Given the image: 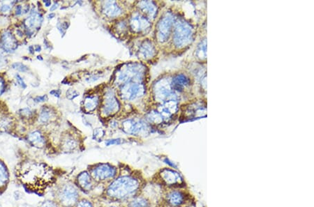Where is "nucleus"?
Listing matches in <instances>:
<instances>
[{
    "label": "nucleus",
    "instance_id": "18",
    "mask_svg": "<svg viewBox=\"0 0 314 207\" xmlns=\"http://www.w3.org/2000/svg\"><path fill=\"white\" fill-rule=\"evenodd\" d=\"M102 12L109 18H115L122 13V9L116 2L108 1L102 5Z\"/></svg>",
    "mask_w": 314,
    "mask_h": 207
},
{
    "label": "nucleus",
    "instance_id": "41",
    "mask_svg": "<svg viewBox=\"0 0 314 207\" xmlns=\"http://www.w3.org/2000/svg\"><path fill=\"white\" fill-rule=\"evenodd\" d=\"M44 3H45L46 7H49L51 5V3L50 1H44Z\"/></svg>",
    "mask_w": 314,
    "mask_h": 207
},
{
    "label": "nucleus",
    "instance_id": "22",
    "mask_svg": "<svg viewBox=\"0 0 314 207\" xmlns=\"http://www.w3.org/2000/svg\"><path fill=\"white\" fill-rule=\"evenodd\" d=\"M155 50L154 45L150 41H144L140 45L139 55L141 58L148 59L155 55Z\"/></svg>",
    "mask_w": 314,
    "mask_h": 207
},
{
    "label": "nucleus",
    "instance_id": "26",
    "mask_svg": "<svg viewBox=\"0 0 314 207\" xmlns=\"http://www.w3.org/2000/svg\"><path fill=\"white\" fill-rule=\"evenodd\" d=\"M99 103V99L96 97H88L85 100L84 107L88 112H91L95 110Z\"/></svg>",
    "mask_w": 314,
    "mask_h": 207
},
{
    "label": "nucleus",
    "instance_id": "7",
    "mask_svg": "<svg viewBox=\"0 0 314 207\" xmlns=\"http://www.w3.org/2000/svg\"><path fill=\"white\" fill-rule=\"evenodd\" d=\"M73 182L76 187L78 188L80 193H84L86 195H90L92 193H93L98 186L96 185L95 182L94 181L91 175L89 173L88 170H84L79 172L76 176H75L74 179L73 180Z\"/></svg>",
    "mask_w": 314,
    "mask_h": 207
},
{
    "label": "nucleus",
    "instance_id": "21",
    "mask_svg": "<svg viewBox=\"0 0 314 207\" xmlns=\"http://www.w3.org/2000/svg\"><path fill=\"white\" fill-rule=\"evenodd\" d=\"M138 7L142 13L147 15L148 18H155L156 13H157V7L155 3L149 1H142L138 3Z\"/></svg>",
    "mask_w": 314,
    "mask_h": 207
},
{
    "label": "nucleus",
    "instance_id": "36",
    "mask_svg": "<svg viewBox=\"0 0 314 207\" xmlns=\"http://www.w3.org/2000/svg\"><path fill=\"white\" fill-rule=\"evenodd\" d=\"M47 100L48 98L46 95L43 96V97H38L34 99V101H35L36 102H44V101H47Z\"/></svg>",
    "mask_w": 314,
    "mask_h": 207
},
{
    "label": "nucleus",
    "instance_id": "11",
    "mask_svg": "<svg viewBox=\"0 0 314 207\" xmlns=\"http://www.w3.org/2000/svg\"><path fill=\"white\" fill-rule=\"evenodd\" d=\"M130 25L131 29L136 33H146L150 28L148 19L138 13H135L132 15Z\"/></svg>",
    "mask_w": 314,
    "mask_h": 207
},
{
    "label": "nucleus",
    "instance_id": "20",
    "mask_svg": "<svg viewBox=\"0 0 314 207\" xmlns=\"http://www.w3.org/2000/svg\"><path fill=\"white\" fill-rule=\"evenodd\" d=\"M126 207H152V201L149 197L141 194L127 202Z\"/></svg>",
    "mask_w": 314,
    "mask_h": 207
},
{
    "label": "nucleus",
    "instance_id": "10",
    "mask_svg": "<svg viewBox=\"0 0 314 207\" xmlns=\"http://www.w3.org/2000/svg\"><path fill=\"white\" fill-rule=\"evenodd\" d=\"M122 130L128 135H145L148 131V126L143 121L130 120L122 123Z\"/></svg>",
    "mask_w": 314,
    "mask_h": 207
},
{
    "label": "nucleus",
    "instance_id": "23",
    "mask_svg": "<svg viewBox=\"0 0 314 207\" xmlns=\"http://www.w3.org/2000/svg\"><path fill=\"white\" fill-rule=\"evenodd\" d=\"M42 22L41 15L38 13H34L27 18L26 26L30 30H37L40 28Z\"/></svg>",
    "mask_w": 314,
    "mask_h": 207
},
{
    "label": "nucleus",
    "instance_id": "3",
    "mask_svg": "<svg viewBox=\"0 0 314 207\" xmlns=\"http://www.w3.org/2000/svg\"><path fill=\"white\" fill-rule=\"evenodd\" d=\"M53 199L62 207H74L82 197L81 193L71 180H58L52 188Z\"/></svg>",
    "mask_w": 314,
    "mask_h": 207
},
{
    "label": "nucleus",
    "instance_id": "39",
    "mask_svg": "<svg viewBox=\"0 0 314 207\" xmlns=\"http://www.w3.org/2000/svg\"><path fill=\"white\" fill-rule=\"evenodd\" d=\"M21 13H22V7L21 6L18 5L16 7V14L20 15Z\"/></svg>",
    "mask_w": 314,
    "mask_h": 207
},
{
    "label": "nucleus",
    "instance_id": "33",
    "mask_svg": "<svg viewBox=\"0 0 314 207\" xmlns=\"http://www.w3.org/2000/svg\"><path fill=\"white\" fill-rule=\"evenodd\" d=\"M79 93L75 90L69 89L68 91L67 92V97L69 99H74V98L78 97Z\"/></svg>",
    "mask_w": 314,
    "mask_h": 207
},
{
    "label": "nucleus",
    "instance_id": "42",
    "mask_svg": "<svg viewBox=\"0 0 314 207\" xmlns=\"http://www.w3.org/2000/svg\"><path fill=\"white\" fill-rule=\"evenodd\" d=\"M53 7H52V8H51V11H54V10H55V9H56V8H57V5H54L53 6Z\"/></svg>",
    "mask_w": 314,
    "mask_h": 207
},
{
    "label": "nucleus",
    "instance_id": "43",
    "mask_svg": "<svg viewBox=\"0 0 314 207\" xmlns=\"http://www.w3.org/2000/svg\"><path fill=\"white\" fill-rule=\"evenodd\" d=\"M38 50H39V51H41V47H38V46L37 49H36V51L38 52Z\"/></svg>",
    "mask_w": 314,
    "mask_h": 207
},
{
    "label": "nucleus",
    "instance_id": "1",
    "mask_svg": "<svg viewBox=\"0 0 314 207\" xmlns=\"http://www.w3.org/2000/svg\"><path fill=\"white\" fill-rule=\"evenodd\" d=\"M15 179L27 192L44 195L59 180L57 170L46 163L26 159L14 168Z\"/></svg>",
    "mask_w": 314,
    "mask_h": 207
},
{
    "label": "nucleus",
    "instance_id": "2",
    "mask_svg": "<svg viewBox=\"0 0 314 207\" xmlns=\"http://www.w3.org/2000/svg\"><path fill=\"white\" fill-rule=\"evenodd\" d=\"M147 181L141 172L130 168H119L115 179L104 187L99 199L106 202L126 204L143 193Z\"/></svg>",
    "mask_w": 314,
    "mask_h": 207
},
{
    "label": "nucleus",
    "instance_id": "27",
    "mask_svg": "<svg viewBox=\"0 0 314 207\" xmlns=\"http://www.w3.org/2000/svg\"><path fill=\"white\" fill-rule=\"evenodd\" d=\"M51 116L52 113L49 109L44 108V110L41 111V114H40V122L43 123V124H45V123H47L48 121L51 120Z\"/></svg>",
    "mask_w": 314,
    "mask_h": 207
},
{
    "label": "nucleus",
    "instance_id": "6",
    "mask_svg": "<svg viewBox=\"0 0 314 207\" xmlns=\"http://www.w3.org/2000/svg\"><path fill=\"white\" fill-rule=\"evenodd\" d=\"M144 67L140 64L133 63L125 65L119 69L116 80L119 84H124L130 82H140L143 78Z\"/></svg>",
    "mask_w": 314,
    "mask_h": 207
},
{
    "label": "nucleus",
    "instance_id": "4",
    "mask_svg": "<svg viewBox=\"0 0 314 207\" xmlns=\"http://www.w3.org/2000/svg\"><path fill=\"white\" fill-rule=\"evenodd\" d=\"M87 170L89 172L96 185L103 188L109 185L119 174V167L109 163L90 165Z\"/></svg>",
    "mask_w": 314,
    "mask_h": 207
},
{
    "label": "nucleus",
    "instance_id": "38",
    "mask_svg": "<svg viewBox=\"0 0 314 207\" xmlns=\"http://www.w3.org/2000/svg\"><path fill=\"white\" fill-rule=\"evenodd\" d=\"M51 95H53L55 97H59V95H60V91L59 90H53V91L51 92Z\"/></svg>",
    "mask_w": 314,
    "mask_h": 207
},
{
    "label": "nucleus",
    "instance_id": "34",
    "mask_svg": "<svg viewBox=\"0 0 314 207\" xmlns=\"http://www.w3.org/2000/svg\"><path fill=\"white\" fill-rule=\"evenodd\" d=\"M16 79L19 85H20L21 87L23 88V89H26L27 87L26 82H24V80H23V78H21L19 75H17Z\"/></svg>",
    "mask_w": 314,
    "mask_h": 207
},
{
    "label": "nucleus",
    "instance_id": "8",
    "mask_svg": "<svg viewBox=\"0 0 314 207\" xmlns=\"http://www.w3.org/2000/svg\"><path fill=\"white\" fill-rule=\"evenodd\" d=\"M188 200V195L180 189H171L165 193L163 202L170 207H182Z\"/></svg>",
    "mask_w": 314,
    "mask_h": 207
},
{
    "label": "nucleus",
    "instance_id": "14",
    "mask_svg": "<svg viewBox=\"0 0 314 207\" xmlns=\"http://www.w3.org/2000/svg\"><path fill=\"white\" fill-rule=\"evenodd\" d=\"M59 147L62 152H74L79 147L78 140L70 134H66L61 137Z\"/></svg>",
    "mask_w": 314,
    "mask_h": 207
},
{
    "label": "nucleus",
    "instance_id": "40",
    "mask_svg": "<svg viewBox=\"0 0 314 207\" xmlns=\"http://www.w3.org/2000/svg\"><path fill=\"white\" fill-rule=\"evenodd\" d=\"M9 9H10V7H9V6L5 5L2 7L1 10L2 11H3V12H7V11L9 10Z\"/></svg>",
    "mask_w": 314,
    "mask_h": 207
},
{
    "label": "nucleus",
    "instance_id": "13",
    "mask_svg": "<svg viewBox=\"0 0 314 207\" xmlns=\"http://www.w3.org/2000/svg\"><path fill=\"white\" fill-rule=\"evenodd\" d=\"M191 30L184 23H180L175 28L174 40L177 45H184L190 41Z\"/></svg>",
    "mask_w": 314,
    "mask_h": 207
},
{
    "label": "nucleus",
    "instance_id": "30",
    "mask_svg": "<svg viewBox=\"0 0 314 207\" xmlns=\"http://www.w3.org/2000/svg\"><path fill=\"white\" fill-rule=\"evenodd\" d=\"M13 68L16 69L20 72H26L28 71V66L26 65L22 64V63H15L13 64Z\"/></svg>",
    "mask_w": 314,
    "mask_h": 207
},
{
    "label": "nucleus",
    "instance_id": "16",
    "mask_svg": "<svg viewBox=\"0 0 314 207\" xmlns=\"http://www.w3.org/2000/svg\"><path fill=\"white\" fill-rule=\"evenodd\" d=\"M10 183V172L5 161L0 159V195L7 191Z\"/></svg>",
    "mask_w": 314,
    "mask_h": 207
},
{
    "label": "nucleus",
    "instance_id": "31",
    "mask_svg": "<svg viewBox=\"0 0 314 207\" xmlns=\"http://www.w3.org/2000/svg\"><path fill=\"white\" fill-rule=\"evenodd\" d=\"M104 136V131L102 130V128H96V130H94V137L96 140H101L102 137Z\"/></svg>",
    "mask_w": 314,
    "mask_h": 207
},
{
    "label": "nucleus",
    "instance_id": "37",
    "mask_svg": "<svg viewBox=\"0 0 314 207\" xmlns=\"http://www.w3.org/2000/svg\"><path fill=\"white\" fill-rule=\"evenodd\" d=\"M4 89H5V82H4L3 80L2 79V78H0V95L3 94Z\"/></svg>",
    "mask_w": 314,
    "mask_h": 207
},
{
    "label": "nucleus",
    "instance_id": "32",
    "mask_svg": "<svg viewBox=\"0 0 314 207\" xmlns=\"http://www.w3.org/2000/svg\"><path fill=\"white\" fill-rule=\"evenodd\" d=\"M99 207H126L125 204L122 203H109L107 202V204L99 205Z\"/></svg>",
    "mask_w": 314,
    "mask_h": 207
},
{
    "label": "nucleus",
    "instance_id": "29",
    "mask_svg": "<svg viewBox=\"0 0 314 207\" xmlns=\"http://www.w3.org/2000/svg\"><path fill=\"white\" fill-rule=\"evenodd\" d=\"M148 120L150 122L155 123V124H159L162 121V118H161L160 114L157 112H151L148 117Z\"/></svg>",
    "mask_w": 314,
    "mask_h": 207
},
{
    "label": "nucleus",
    "instance_id": "19",
    "mask_svg": "<svg viewBox=\"0 0 314 207\" xmlns=\"http://www.w3.org/2000/svg\"><path fill=\"white\" fill-rule=\"evenodd\" d=\"M2 45L4 49L8 52H13L18 47V43L12 34L9 32H6L2 36Z\"/></svg>",
    "mask_w": 314,
    "mask_h": 207
},
{
    "label": "nucleus",
    "instance_id": "12",
    "mask_svg": "<svg viewBox=\"0 0 314 207\" xmlns=\"http://www.w3.org/2000/svg\"><path fill=\"white\" fill-rule=\"evenodd\" d=\"M119 103L113 91H108L104 97L102 113L106 116H109L116 113L119 110Z\"/></svg>",
    "mask_w": 314,
    "mask_h": 207
},
{
    "label": "nucleus",
    "instance_id": "5",
    "mask_svg": "<svg viewBox=\"0 0 314 207\" xmlns=\"http://www.w3.org/2000/svg\"><path fill=\"white\" fill-rule=\"evenodd\" d=\"M152 182L157 185L174 189L182 187L184 179L178 172L173 169L163 168L152 176Z\"/></svg>",
    "mask_w": 314,
    "mask_h": 207
},
{
    "label": "nucleus",
    "instance_id": "9",
    "mask_svg": "<svg viewBox=\"0 0 314 207\" xmlns=\"http://www.w3.org/2000/svg\"><path fill=\"white\" fill-rule=\"evenodd\" d=\"M144 90L143 84L140 82H130L123 84L121 89V96L125 100L133 101L142 97L144 95Z\"/></svg>",
    "mask_w": 314,
    "mask_h": 207
},
{
    "label": "nucleus",
    "instance_id": "15",
    "mask_svg": "<svg viewBox=\"0 0 314 207\" xmlns=\"http://www.w3.org/2000/svg\"><path fill=\"white\" fill-rule=\"evenodd\" d=\"M172 26V18L165 16L160 21L158 26L157 37L159 41L163 42L169 38Z\"/></svg>",
    "mask_w": 314,
    "mask_h": 207
},
{
    "label": "nucleus",
    "instance_id": "35",
    "mask_svg": "<svg viewBox=\"0 0 314 207\" xmlns=\"http://www.w3.org/2000/svg\"><path fill=\"white\" fill-rule=\"evenodd\" d=\"M120 140H111V141H109L107 143H106V145L107 146L113 145H117V144H120Z\"/></svg>",
    "mask_w": 314,
    "mask_h": 207
},
{
    "label": "nucleus",
    "instance_id": "17",
    "mask_svg": "<svg viewBox=\"0 0 314 207\" xmlns=\"http://www.w3.org/2000/svg\"><path fill=\"white\" fill-rule=\"evenodd\" d=\"M27 140L32 147L38 149H43L47 145L45 136L39 130L30 132L27 136Z\"/></svg>",
    "mask_w": 314,
    "mask_h": 207
},
{
    "label": "nucleus",
    "instance_id": "24",
    "mask_svg": "<svg viewBox=\"0 0 314 207\" xmlns=\"http://www.w3.org/2000/svg\"><path fill=\"white\" fill-rule=\"evenodd\" d=\"M95 199L88 197H81L74 207H99Z\"/></svg>",
    "mask_w": 314,
    "mask_h": 207
},
{
    "label": "nucleus",
    "instance_id": "25",
    "mask_svg": "<svg viewBox=\"0 0 314 207\" xmlns=\"http://www.w3.org/2000/svg\"><path fill=\"white\" fill-rule=\"evenodd\" d=\"M189 83H190V80H189L186 76H183V75L177 76L174 80H173L174 88L178 90V91L179 90L180 91L181 89H182L185 86L188 85Z\"/></svg>",
    "mask_w": 314,
    "mask_h": 207
},
{
    "label": "nucleus",
    "instance_id": "28",
    "mask_svg": "<svg viewBox=\"0 0 314 207\" xmlns=\"http://www.w3.org/2000/svg\"><path fill=\"white\" fill-rule=\"evenodd\" d=\"M38 207H62L60 206L56 202L55 200H54L53 199H48L44 200L43 202L41 203V204L39 205Z\"/></svg>",
    "mask_w": 314,
    "mask_h": 207
}]
</instances>
